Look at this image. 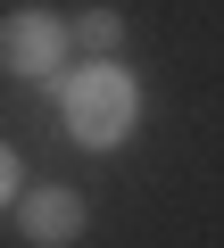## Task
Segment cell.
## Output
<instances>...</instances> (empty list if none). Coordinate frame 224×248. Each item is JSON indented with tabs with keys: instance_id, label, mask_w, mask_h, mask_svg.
<instances>
[{
	"instance_id": "obj_1",
	"label": "cell",
	"mask_w": 224,
	"mask_h": 248,
	"mask_svg": "<svg viewBox=\"0 0 224 248\" xmlns=\"http://www.w3.org/2000/svg\"><path fill=\"white\" fill-rule=\"evenodd\" d=\"M58 83V116H67V133L83 149H125L133 141V124H141V83L117 66V58H83L75 75H50Z\"/></svg>"
},
{
	"instance_id": "obj_2",
	"label": "cell",
	"mask_w": 224,
	"mask_h": 248,
	"mask_svg": "<svg viewBox=\"0 0 224 248\" xmlns=\"http://www.w3.org/2000/svg\"><path fill=\"white\" fill-rule=\"evenodd\" d=\"M58 66H67V17L58 9H9L0 17V75L50 83Z\"/></svg>"
},
{
	"instance_id": "obj_3",
	"label": "cell",
	"mask_w": 224,
	"mask_h": 248,
	"mask_svg": "<svg viewBox=\"0 0 224 248\" xmlns=\"http://www.w3.org/2000/svg\"><path fill=\"white\" fill-rule=\"evenodd\" d=\"M83 223H91V207H83V190H67V182L17 190V232H25L34 248H75Z\"/></svg>"
},
{
	"instance_id": "obj_4",
	"label": "cell",
	"mask_w": 224,
	"mask_h": 248,
	"mask_svg": "<svg viewBox=\"0 0 224 248\" xmlns=\"http://www.w3.org/2000/svg\"><path fill=\"white\" fill-rule=\"evenodd\" d=\"M117 42H125V17L117 9H83L67 25V50H83V58H117Z\"/></svg>"
},
{
	"instance_id": "obj_5",
	"label": "cell",
	"mask_w": 224,
	"mask_h": 248,
	"mask_svg": "<svg viewBox=\"0 0 224 248\" xmlns=\"http://www.w3.org/2000/svg\"><path fill=\"white\" fill-rule=\"evenodd\" d=\"M17 190H25V166H17L9 141H0V207H17Z\"/></svg>"
}]
</instances>
